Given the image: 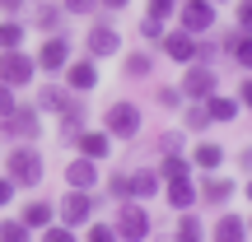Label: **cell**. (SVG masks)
<instances>
[{"label":"cell","instance_id":"obj_27","mask_svg":"<svg viewBox=\"0 0 252 242\" xmlns=\"http://www.w3.org/2000/svg\"><path fill=\"white\" fill-rule=\"evenodd\" d=\"M0 242H28V228L9 219V224H0Z\"/></svg>","mask_w":252,"mask_h":242},{"label":"cell","instance_id":"obj_40","mask_svg":"<svg viewBox=\"0 0 252 242\" xmlns=\"http://www.w3.org/2000/svg\"><path fill=\"white\" fill-rule=\"evenodd\" d=\"M103 5H108V9H122V5H126V0H103Z\"/></svg>","mask_w":252,"mask_h":242},{"label":"cell","instance_id":"obj_38","mask_svg":"<svg viewBox=\"0 0 252 242\" xmlns=\"http://www.w3.org/2000/svg\"><path fill=\"white\" fill-rule=\"evenodd\" d=\"M9 200H14V182L5 177V182H0V205H9Z\"/></svg>","mask_w":252,"mask_h":242},{"label":"cell","instance_id":"obj_16","mask_svg":"<svg viewBox=\"0 0 252 242\" xmlns=\"http://www.w3.org/2000/svg\"><path fill=\"white\" fill-rule=\"evenodd\" d=\"M126 191H131V200H145L159 191V172H135V177H126Z\"/></svg>","mask_w":252,"mask_h":242},{"label":"cell","instance_id":"obj_28","mask_svg":"<svg viewBox=\"0 0 252 242\" xmlns=\"http://www.w3.org/2000/svg\"><path fill=\"white\" fill-rule=\"evenodd\" d=\"M234 56H238V65H252V37H234Z\"/></svg>","mask_w":252,"mask_h":242},{"label":"cell","instance_id":"obj_32","mask_svg":"<svg viewBox=\"0 0 252 242\" xmlns=\"http://www.w3.org/2000/svg\"><path fill=\"white\" fill-rule=\"evenodd\" d=\"M89 242H117V228L98 224V228H94V233H89Z\"/></svg>","mask_w":252,"mask_h":242},{"label":"cell","instance_id":"obj_24","mask_svg":"<svg viewBox=\"0 0 252 242\" xmlns=\"http://www.w3.org/2000/svg\"><path fill=\"white\" fill-rule=\"evenodd\" d=\"M220 163H224V149L220 144H201L196 149V168H220Z\"/></svg>","mask_w":252,"mask_h":242},{"label":"cell","instance_id":"obj_17","mask_svg":"<svg viewBox=\"0 0 252 242\" xmlns=\"http://www.w3.org/2000/svg\"><path fill=\"white\" fill-rule=\"evenodd\" d=\"M70 93H65V89H42V93H37V103H33V108L37 112H65V108H70Z\"/></svg>","mask_w":252,"mask_h":242},{"label":"cell","instance_id":"obj_37","mask_svg":"<svg viewBox=\"0 0 252 242\" xmlns=\"http://www.w3.org/2000/svg\"><path fill=\"white\" fill-rule=\"evenodd\" d=\"M112 196H117V200H131V191H126V177H112Z\"/></svg>","mask_w":252,"mask_h":242},{"label":"cell","instance_id":"obj_29","mask_svg":"<svg viewBox=\"0 0 252 242\" xmlns=\"http://www.w3.org/2000/svg\"><path fill=\"white\" fill-rule=\"evenodd\" d=\"M140 33H145V42H154V37H163V19H150V14H145Z\"/></svg>","mask_w":252,"mask_h":242},{"label":"cell","instance_id":"obj_3","mask_svg":"<svg viewBox=\"0 0 252 242\" xmlns=\"http://www.w3.org/2000/svg\"><path fill=\"white\" fill-rule=\"evenodd\" d=\"M33 70H37V65L28 61L19 47L0 52V84H9V89H14V84H28V80H33Z\"/></svg>","mask_w":252,"mask_h":242},{"label":"cell","instance_id":"obj_5","mask_svg":"<svg viewBox=\"0 0 252 242\" xmlns=\"http://www.w3.org/2000/svg\"><path fill=\"white\" fill-rule=\"evenodd\" d=\"M122 52V33L112 24H94L89 28V56H117Z\"/></svg>","mask_w":252,"mask_h":242},{"label":"cell","instance_id":"obj_14","mask_svg":"<svg viewBox=\"0 0 252 242\" xmlns=\"http://www.w3.org/2000/svg\"><path fill=\"white\" fill-rule=\"evenodd\" d=\"M168 205H173V210H191V205H196V187H191V177H173Z\"/></svg>","mask_w":252,"mask_h":242},{"label":"cell","instance_id":"obj_34","mask_svg":"<svg viewBox=\"0 0 252 242\" xmlns=\"http://www.w3.org/2000/svg\"><path fill=\"white\" fill-rule=\"evenodd\" d=\"M206 121H210V117H206V108H191V112H187V126H191V131H201Z\"/></svg>","mask_w":252,"mask_h":242},{"label":"cell","instance_id":"obj_6","mask_svg":"<svg viewBox=\"0 0 252 242\" xmlns=\"http://www.w3.org/2000/svg\"><path fill=\"white\" fill-rule=\"evenodd\" d=\"M210 24H215L210 0H187V5H182V33H206Z\"/></svg>","mask_w":252,"mask_h":242},{"label":"cell","instance_id":"obj_1","mask_svg":"<svg viewBox=\"0 0 252 242\" xmlns=\"http://www.w3.org/2000/svg\"><path fill=\"white\" fill-rule=\"evenodd\" d=\"M9 182H14V187H37V182H42V154L19 144V149L9 154Z\"/></svg>","mask_w":252,"mask_h":242},{"label":"cell","instance_id":"obj_8","mask_svg":"<svg viewBox=\"0 0 252 242\" xmlns=\"http://www.w3.org/2000/svg\"><path fill=\"white\" fill-rule=\"evenodd\" d=\"M5 126L19 135V140H33L37 126H42V117H37V108H19V103H14V112L5 117Z\"/></svg>","mask_w":252,"mask_h":242},{"label":"cell","instance_id":"obj_30","mask_svg":"<svg viewBox=\"0 0 252 242\" xmlns=\"http://www.w3.org/2000/svg\"><path fill=\"white\" fill-rule=\"evenodd\" d=\"M9 112H14V89H9V84H0V121H5Z\"/></svg>","mask_w":252,"mask_h":242},{"label":"cell","instance_id":"obj_4","mask_svg":"<svg viewBox=\"0 0 252 242\" xmlns=\"http://www.w3.org/2000/svg\"><path fill=\"white\" fill-rule=\"evenodd\" d=\"M103 121H108V135H122V140H131V135L140 131V108H135V103H112Z\"/></svg>","mask_w":252,"mask_h":242},{"label":"cell","instance_id":"obj_13","mask_svg":"<svg viewBox=\"0 0 252 242\" xmlns=\"http://www.w3.org/2000/svg\"><path fill=\"white\" fill-rule=\"evenodd\" d=\"M65 182H70L75 191H89L94 182H98V172H94V159H75L70 168H65Z\"/></svg>","mask_w":252,"mask_h":242},{"label":"cell","instance_id":"obj_21","mask_svg":"<svg viewBox=\"0 0 252 242\" xmlns=\"http://www.w3.org/2000/svg\"><path fill=\"white\" fill-rule=\"evenodd\" d=\"M173 242H201V219H191V210H182L178 219V238Z\"/></svg>","mask_w":252,"mask_h":242},{"label":"cell","instance_id":"obj_20","mask_svg":"<svg viewBox=\"0 0 252 242\" xmlns=\"http://www.w3.org/2000/svg\"><path fill=\"white\" fill-rule=\"evenodd\" d=\"M206 117H210V121H234L238 108H234L229 98H220V93H206Z\"/></svg>","mask_w":252,"mask_h":242},{"label":"cell","instance_id":"obj_39","mask_svg":"<svg viewBox=\"0 0 252 242\" xmlns=\"http://www.w3.org/2000/svg\"><path fill=\"white\" fill-rule=\"evenodd\" d=\"M19 5H24V0H0V9H19Z\"/></svg>","mask_w":252,"mask_h":242},{"label":"cell","instance_id":"obj_18","mask_svg":"<svg viewBox=\"0 0 252 242\" xmlns=\"http://www.w3.org/2000/svg\"><path fill=\"white\" fill-rule=\"evenodd\" d=\"M24 228H47L52 224V205L47 200H33V205H24V219H19Z\"/></svg>","mask_w":252,"mask_h":242},{"label":"cell","instance_id":"obj_15","mask_svg":"<svg viewBox=\"0 0 252 242\" xmlns=\"http://www.w3.org/2000/svg\"><path fill=\"white\" fill-rule=\"evenodd\" d=\"M215 242H248V224L238 215H224L215 224Z\"/></svg>","mask_w":252,"mask_h":242},{"label":"cell","instance_id":"obj_36","mask_svg":"<svg viewBox=\"0 0 252 242\" xmlns=\"http://www.w3.org/2000/svg\"><path fill=\"white\" fill-rule=\"evenodd\" d=\"M47 242H75L70 228H47Z\"/></svg>","mask_w":252,"mask_h":242},{"label":"cell","instance_id":"obj_2","mask_svg":"<svg viewBox=\"0 0 252 242\" xmlns=\"http://www.w3.org/2000/svg\"><path fill=\"white\" fill-rule=\"evenodd\" d=\"M117 238H126V242H145V238H150V215H145L135 200H126V205H122V215H117Z\"/></svg>","mask_w":252,"mask_h":242},{"label":"cell","instance_id":"obj_7","mask_svg":"<svg viewBox=\"0 0 252 242\" xmlns=\"http://www.w3.org/2000/svg\"><path fill=\"white\" fill-rule=\"evenodd\" d=\"M89 215H94V200H89V191H75V187H70V196L61 200V219L75 228V224H84Z\"/></svg>","mask_w":252,"mask_h":242},{"label":"cell","instance_id":"obj_12","mask_svg":"<svg viewBox=\"0 0 252 242\" xmlns=\"http://www.w3.org/2000/svg\"><path fill=\"white\" fill-rule=\"evenodd\" d=\"M75 144H80L84 159H103V154L112 149V135L108 131H80V135H75Z\"/></svg>","mask_w":252,"mask_h":242},{"label":"cell","instance_id":"obj_26","mask_svg":"<svg viewBox=\"0 0 252 242\" xmlns=\"http://www.w3.org/2000/svg\"><path fill=\"white\" fill-rule=\"evenodd\" d=\"M229 191H234V182H224V177H210L206 182V200H215V205H220V200H229Z\"/></svg>","mask_w":252,"mask_h":242},{"label":"cell","instance_id":"obj_23","mask_svg":"<svg viewBox=\"0 0 252 242\" xmlns=\"http://www.w3.org/2000/svg\"><path fill=\"white\" fill-rule=\"evenodd\" d=\"M24 42V28L14 24V19H5V24H0V52H9V47H19Z\"/></svg>","mask_w":252,"mask_h":242},{"label":"cell","instance_id":"obj_33","mask_svg":"<svg viewBox=\"0 0 252 242\" xmlns=\"http://www.w3.org/2000/svg\"><path fill=\"white\" fill-rule=\"evenodd\" d=\"M150 70V56H131V61H126V75H145Z\"/></svg>","mask_w":252,"mask_h":242},{"label":"cell","instance_id":"obj_31","mask_svg":"<svg viewBox=\"0 0 252 242\" xmlns=\"http://www.w3.org/2000/svg\"><path fill=\"white\" fill-rule=\"evenodd\" d=\"M145 14H150V19H168V14H173V0H150Z\"/></svg>","mask_w":252,"mask_h":242},{"label":"cell","instance_id":"obj_25","mask_svg":"<svg viewBox=\"0 0 252 242\" xmlns=\"http://www.w3.org/2000/svg\"><path fill=\"white\" fill-rule=\"evenodd\" d=\"M163 177H168V182H173V177H191V172H187V159H182L178 149H173L168 159H163Z\"/></svg>","mask_w":252,"mask_h":242},{"label":"cell","instance_id":"obj_10","mask_svg":"<svg viewBox=\"0 0 252 242\" xmlns=\"http://www.w3.org/2000/svg\"><path fill=\"white\" fill-rule=\"evenodd\" d=\"M33 65H42V70H65V65H70V42H65V37H52V42L37 52Z\"/></svg>","mask_w":252,"mask_h":242},{"label":"cell","instance_id":"obj_22","mask_svg":"<svg viewBox=\"0 0 252 242\" xmlns=\"http://www.w3.org/2000/svg\"><path fill=\"white\" fill-rule=\"evenodd\" d=\"M61 131H65V140H75V135H80V131H84V112H80V108H75V103H70V108H65V112H61Z\"/></svg>","mask_w":252,"mask_h":242},{"label":"cell","instance_id":"obj_11","mask_svg":"<svg viewBox=\"0 0 252 242\" xmlns=\"http://www.w3.org/2000/svg\"><path fill=\"white\" fill-rule=\"evenodd\" d=\"M163 52H168L178 65H191V61H196V37H191V33H168V37H163Z\"/></svg>","mask_w":252,"mask_h":242},{"label":"cell","instance_id":"obj_35","mask_svg":"<svg viewBox=\"0 0 252 242\" xmlns=\"http://www.w3.org/2000/svg\"><path fill=\"white\" fill-rule=\"evenodd\" d=\"M94 5H98V0H65V9H70V14H89Z\"/></svg>","mask_w":252,"mask_h":242},{"label":"cell","instance_id":"obj_9","mask_svg":"<svg viewBox=\"0 0 252 242\" xmlns=\"http://www.w3.org/2000/svg\"><path fill=\"white\" fill-rule=\"evenodd\" d=\"M182 93H187V98H206V93H215V70L191 65V70L182 75Z\"/></svg>","mask_w":252,"mask_h":242},{"label":"cell","instance_id":"obj_19","mask_svg":"<svg viewBox=\"0 0 252 242\" xmlns=\"http://www.w3.org/2000/svg\"><path fill=\"white\" fill-rule=\"evenodd\" d=\"M65 75H70V89H94V84H98V70H94V61H75Z\"/></svg>","mask_w":252,"mask_h":242}]
</instances>
